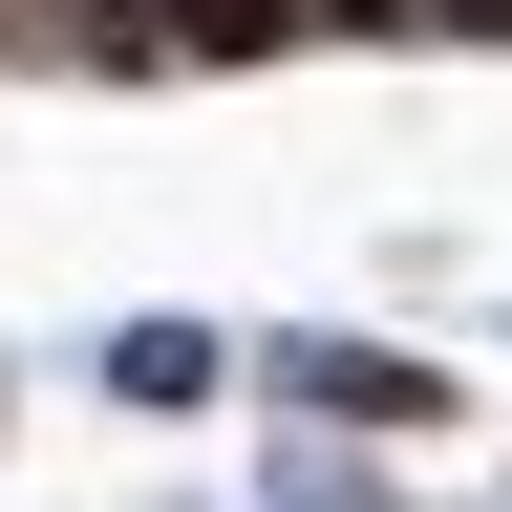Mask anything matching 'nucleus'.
<instances>
[{"label": "nucleus", "mask_w": 512, "mask_h": 512, "mask_svg": "<svg viewBox=\"0 0 512 512\" xmlns=\"http://www.w3.org/2000/svg\"><path fill=\"white\" fill-rule=\"evenodd\" d=\"M427 22H470V43H512V0H427Z\"/></svg>", "instance_id": "nucleus-5"}, {"label": "nucleus", "mask_w": 512, "mask_h": 512, "mask_svg": "<svg viewBox=\"0 0 512 512\" xmlns=\"http://www.w3.org/2000/svg\"><path fill=\"white\" fill-rule=\"evenodd\" d=\"M107 384H128V406H214V320H128Z\"/></svg>", "instance_id": "nucleus-3"}, {"label": "nucleus", "mask_w": 512, "mask_h": 512, "mask_svg": "<svg viewBox=\"0 0 512 512\" xmlns=\"http://www.w3.org/2000/svg\"><path fill=\"white\" fill-rule=\"evenodd\" d=\"M299 22H320V43H406L427 0H299Z\"/></svg>", "instance_id": "nucleus-4"}, {"label": "nucleus", "mask_w": 512, "mask_h": 512, "mask_svg": "<svg viewBox=\"0 0 512 512\" xmlns=\"http://www.w3.org/2000/svg\"><path fill=\"white\" fill-rule=\"evenodd\" d=\"M278 384H299V427L342 406V427H448V363H406V342H278Z\"/></svg>", "instance_id": "nucleus-1"}, {"label": "nucleus", "mask_w": 512, "mask_h": 512, "mask_svg": "<svg viewBox=\"0 0 512 512\" xmlns=\"http://www.w3.org/2000/svg\"><path fill=\"white\" fill-rule=\"evenodd\" d=\"M150 43H171V64H278L299 0H150Z\"/></svg>", "instance_id": "nucleus-2"}]
</instances>
